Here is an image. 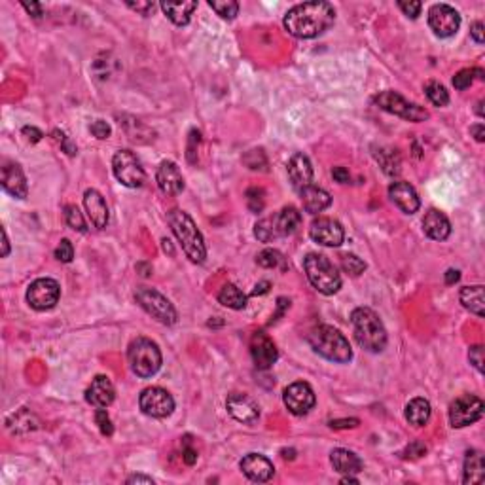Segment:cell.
I'll use <instances>...</instances> for the list:
<instances>
[{"label": "cell", "instance_id": "obj_50", "mask_svg": "<svg viewBox=\"0 0 485 485\" xmlns=\"http://www.w3.org/2000/svg\"><path fill=\"white\" fill-rule=\"evenodd\" d=\"M332 176H333V180L340 182V184H347V182L351 180L349 169H345V167H333Z\"/></svg>", "mask_w": 485, "mask_h": 485}, {"label": "cell", "instance_id": "obj_55", "mask_svg": "<svg viewBox=\"0 0 485 485\" xmlns=\"http://www.w3.org/2000/svg\"><path fill=\"white\" fill-rule=\"evenodd\" d=\"M23 8H25L32 17H37V19L44 15V8H42V4H38V2H30V4L29 2H23Z\"/></svg>", "mask_w": 485, "mask_h": 485}, {"label": "cell", "instance_id": "obj_45", "mask_svg": "<svg viewBox=\"0 0 485 485\" xmlns=\"http://www.w3.org/2000/svg\"><path fill=\"white\" fill-rule=\"evenodd\" d=\"M468 360L470 364L479 371V373H484V347H482V345H474V347H470Z\"/></svg>", "mask_w": 485, "mask_h": 485}, {"label": "cell", "instance_id": "obj_18", "mask_svg": "<svg viewBox=\"0 0 485 485\" xmlns=\"http://www.w3.org/2000/svg\"><path fill=\"white\" fill-rule=\"evenodd\" d=\"M226 408L229 411V415L234 417L235 421H239V423L250 424L258 421V417H260V408H258L254 398H250L249 394L231 393L227 396Z\"/></svg>", "mask_w": 485, "mask_h": 485}, {"label": "cell", "instance_id": "obj_33", "mask_svg": "<svg viewBox=\"0 0 485 485\" xmlns=\"http://www.w3.org/2000/svg\"><path fill=\"white\" fill-rule=\"evenodd\" d=\"M218 302L222 303V305L229 307V309L239 311L247 307V296L242 294L241 290L235 287V285L227 282V285H224V287L220 288Z\"/></svg>", "mask_w": 485, "mask_h": 485}, {"label": "cell", "instance_id": "obj_48", "mask_svg": "<svg viewBox=\"0 0 485 485\" xmlns=\"http://www.w3.org/2000/svg\"><path fill=\"white\" fill-rule=\"evenodd\" d=\"M423 455H426V446L421 444V442H411V444L406 447V451L402 453V457H404V459H421Z\"/></svg>", "mask_w": 485, "mask_h": 485}, {"label": "cell", "instance_id": "obj_35", "mask_svg": "<svg viewBox=\"0 0 485 485\" xmlns=\"http://www.w3.org/2000/svg\"><path fill=\"white\" fill-rule=\"evenodd\" d=\"M424 93H426V97H429V101H431L434 106H446L447 103H449V93H447L446 87L440 82H436V80L426 82Z\"/></svg>", "mask_w": 485, "mask_h": 485}, {"label": "cell", "instance_id": "obj_47", "mask_svg": "<svg viewBox=\"0 0 485 485\" xmlns=\"http://www.w3.org/2000/svg\"><path fill=\"white\" fill-rule=\"evenodd\" d=\"M53 138H55V141L61 144V148L67 152L68 156H76V152H78L76 144H72V141H70V138H68V136L65 135L63 131L55 129V131H53Z\"/></svg>", "mask_w": 485, "mask_h": 485}, {"label": "cell", "instance_id": "obj_46", "mask_svg": "<svg viewBox=\"0 0 485 485\" xmlns=\"http://www.w3.org/2000/svg\"><path fill=\"white\" fill-rule=\"evenodd\" d=\"M90 131L93 133V136H97L99 141H105V138H108L110 133H112V129H110V125H108L105 120L93 121L90 125Z\"/></svg>", "mask_w": 485, "mask_h": 485}, {"label": "cell", "instance_id": "obj_10", "mask_svg": "<svg viewBox=\"0 0 485 485\" xmlns=\"http://www.w3.org/2000/svg\"><path fill=\"white\" fill-rule=\"evenodd\" d=\"M484 400L474 394H462L449 406V423L453 429H462L484 417Z\"/></svg>", "mask_w": 485, "mask_h": 485}, {"label": "cell", "instance_id": "obj_54", "mask_svg": "<svg viewBox=\"0 0 485 485\" xmlns=\"http://www.w3.org/2000/svg\"><path fill=\"white\" fill-rule=\"evenodd\" d=\"M470 34H472V38L476 40L477 44H484V23L482 21H476L474 25H472V29H470Z\"/></svg>", "mask_w": 485, "mask_h": 485}, {"label": "cell", "instance_id": "obj_40", "mask_svg": "<svg viewBox=\"0 0 485 485\" xmlns=\"http://www.w3.org/2000/svg\"><path fill=\"white\" fill-rule=\"evenodd\" d=\"M280 262H282V254H280L279 250H275V249L262 250V252L256 256V264L265 267V269H273V267L280 265Z\"/></svg>", "mask_w": 485, "mask_h": 485}, {"label": "cell", "instance_id": "obj_51", "mask_svg": "<svg viewBox=\"0 0 485 485\" xmlns=\"http://www.w3.org/2000/svg\"><path fill=\"white\" fill-rule=\"evenodd\" d=\"M330 426L340 431V429H355L358 426V419H338V421H330Z\"/></svg>", "mask_w": 485, "mask_h": 485}, {"label": "cell", "instance_id": "obj_12", "mask_svg": "<svg viewBox=\"0 0 485 485\" xmlns=\"http://www.w3.org/2000/svg\"><path fill=\"white\" fill-rule=\"evenodd\" d=\"M61 298V287L59 282L50 277H42L30 282L29 290H27V302L32 309L37 311H48L53 309Z\"/></svg>", "mask_w": 485, "mask_h": 485}, {"label": "cell", "instance_id": "obj_14", "mask_svg": "<svg viewBox=\"0 0 485 485\" xmlns=\"http://www.w3.org/2000/svg\"><path fill=\"white\" fill-rule=\"evenodd\" d=\"M429 27L440 38L453 37L461 27V15L449 4H434L429 10Z\"/></svg>", "mask_w": 485, "mask_h": 485}, {"label": "cell", "instance_id": "obj_8", "mask_svg": "<svg viewBox=\"0 0 485 485\" xmlns=\"http://www.w3.org/2000/svg\"><path fill=\"white\" fill-rule=\"evenodd\" d=\"M373 103H375L381 110H385V112L394 114V116L404 118V120L408 121H415V123L429 120V116H431L429 110H424L423 106L415 105V103H409V101H406V99L402 97L400 93L391 90L378 93V95L373 97Z\"/></svg>", "mask_w": 485, "mask_h": 485}, {"label": "cell", "instance_id": "obj_60", "mask_svg": "<svg viewBox=\"0 0 485 485\" xmlns=\"http://www.w3.org/2000/svg\"><path fill=\"white\" fill-rule=\"evenodd\" d=\"M269 287H271V282H269V280H262V282H260V285H256V288L252 290V296L265 294V292L269 290Z\"/></svg>", "mask_w": 485, "mask_h": 485}, {"label": "cell", "instance_id": "obj_16", "mask_svg": "<svg viewBox=\"0 0 485 485\" xmlns=\"http://www.w3.org/2000/svg\"><path fill=\"white\" fill-rule=\"evenodd\" d=\"M309 237L322 247H340L345 239V229L338 220L322 216L311 222Z\"/></svg>", "mask_w": 485, "mask_h": 485}, {"label": "cell", "instance_id": "obj_17", "mask_svg": "<svg viewBox=\"0 0 485 485\" xmlns=\"http://www.w3.org/2000/svg\"><path fill=\"white\" fill-rule=\"evenodd\" d=\"M250 356L258 370H269L279 358L277 345L265 332H256L250 338Z\"/></svg>", "mask_w": 485, "mask_h": 485}, {"label": "cell", "instance_id": "obj_1", "mask_svg": "<svg viewBox=\"0 0 485 485\" xmlns=\"http://www.w3.org/2000/svg\"><path fill=\"white\" fill-rule=\"evenodd\" d=\"M336 21V10L328 2H303L290 8L285 15V29L296 38H317Z\"/></svg>", "mask_w": 485, "mask_h": 485}, {"label": "cell", "instance_id": "obj_29", "mask_svg": "<svg viewBox=\"0 0 485 485\" xmlns=\"http://www.w3.org/2000/svg\"><path fill=\"white\" fill-rule=\"evenodd\" d=\"M485 479V461L484 453L472 449L464 457V472H462V484H482Z\"/></svg>", "mask_w": 485, "mask_h": 485}, {"label": "cell", "instance_id": "obj_3", "mask_svg": "<svg viewBox=\"0 0 485 485\" xmlns=\"http://www.w3.org/2000/svg\"><path fill=\"white\" fill-rule=\"evenodd\" d=\"M351 324L358 345L370 353H381L386 347V330L378 313L370 307H356L351 313Z\"/></svg>", "mask_w": 485, "mask_h": 485}, {"label": "cell", "instance_id": "obj_44", "mask_svg": "<svg viewBox=\"0 0 485 485\" xmlns=\"http://www.w3.org/2000/svg\"><path fill=\"white\" fill-rule=\"evenodd\" d=\"M398 8H400L404 14L408 15V17H411V19H417L419 17V14H421V10H423V4L419 2V0H400L398 2Z\"/></svg>", "mask_w": 485, "mask_h": 485}, {"label": "cell", "instance_id": "obj_49", "mask_svg": "<svg viewBox=\"0 0 485 485\" xmlns=\"http://www.w3.org/2000/svg\"><path fill=\"white\" fill-rule=\"evenodd\" d=\"M127 6L133 10V12H136V14L141 15H150L152 12H154V8H156V4L154 2H127Z\"/></svg>", "mask_w": 485, "mask_h": 485}, {"label": "cell", "instance_id": "obj_61", "mask_svg": "<svg viewBox=\"0 0 485 485\" xmlns=\"http://www.w3.org/2000/svg\"><path fill=\"white\" fill-rule=\"evenodd\" d=\"M2 231V258H6L8 254H10V242H8V235H6V229L2 227L0 229Z\"/></svg>", "mask_w": 485, "mask_h": 485}, {"label": "cell", "instance_id": "obj_4", "mask_svg": "<svg viewBox=\"0 0 485 485\" xmlns=\"http://www.w3.org/2000/svg\"><path fill=\"white\" fill-rule=\"evenodd\" d=\"M309 345L317 355L324 356L326 360H332V362L347 364L353 358L351 343L333 326L320 324L313 328L309 333Z\"/></svg>", "mask_w": 485, "mask_h": 485}, {"label": "cell", "instance_id": "obj_52", "mask_svg": "<svg viewBox=\"0 0 485 485\" xmlns=\"http://www.w3.org/2000/svg\"><path fill=\"white\" fill-rule=\"evenodd\" d=\"M182 461L186 462L188 466H194L197 462V451L192 446H188V444H186L184 451H182Z\"/></svg>", "mask_w": 485, "mask_h": 485}, {"label": "cell", "instance_id": "obj_37", "mask_svg": "<svg viewBox=\"0 0 485 485\" xmlns=\"http://www.w3.org/2000/svg\"><path fill=\"white\" fill-rule=\"evenodd\" d=\"M65 220H67L68 227H72L76 231L80 234H85L87 231V226H85V220H83L82 212L76 205H67L65 207Z\"/></svg>", "mask_w": 485, "mask_h": 485}, {"label": "cell", "instance_id": "obj_30", "mask_svg": "<svg viewBox=\"0 0 485 485\" xmlns=\"http://www.w3.org/2000/svg\"><path fill=\"white\" fill-rule=\"evenodd\" d=\"M197 8V2H171V0H167V2H161V10H163V14L171 19V21L174 23V25H178V27H184V25H188L189 23V17H192V14L196 12Z\"/></svg>", "mask_w": 485, "mask_h": 485}, {"label": "cell", "instance_id": "obj_19", "mask_svg": "<svg viewBox=\"0 0 485 485\" xmlns=\"http://www.w3.org/2000/svg\"><path fill=\"white\" fill-rule=\"evenodd\" d=\"M0 182H2L4 192H8L10 196H14L15 199H25L27 194H29V184H27L25 173H23V169L17 163L6 161L2 165Z\"/></svg>", "mask_w": 485, "mask_h": 485}, {"label": "cell", "instance_id": "obj_20", "mask_svg": "<svg viewBox=\"0 0 485 485\" xmlns=\"http://www.w3.org/2000/svg\"><path fill=\"white\" fill-rule=\"evenodd\" d=\"M389 197L404 214H415L419 211V207H421L415 188L408 182H393L389 186Z\"/></svg>", "mask_w": 485, "mask_h": 485}, {"label": "cell", "instance_id": "obj_34", "mask_svg": "<svg viewBox=\"0 0 485 485\" xmlns=\"http://www.w3.org/2000/svg\"><path fill=\"white\" fill-rule=\"evenodd\" d=\"M476 78L477 80H484V70H482V68H462V70H459V72L453 76L455 90H466V87H470V85L474 83Z\"/></svg>", "mask_w": 485, "mask_h": 485}, {"label": "cell", "instance_id": "obj_39", "mask_svg": "<svg viewBox=\"0 0 485 485\" xmlns=\"http://www.w3.org/2000/svg\"><path fill=\"white\" fill-rule=\"evenodd\" d=\"M341 267H343V271L349 273V275H353V277H358L360 273H364V269H366V264H364V260H360V258L356 256V254H341Z\"/></svg>", "mask_w": 485, "mask_h": 485}, {"label": "cell", "instance_id": "obj_57", "mask_svg": "<svg viewBox=\"0 0 485 485\" xmlns=\"http://www.w3.org/2000/svg\"><path fill=\"white\" fill-rule=\"evenodd\" d=\"M470 133L474 135V138H476L477 143H484V141H485L484 123H477V125H472V127H470Z\"/></svg>", "mask_w": 485, "mask_h": 485}, {"label": "cell", "instance_id": "obj_27", "mask_svg": "<svg viewBox=\"0 0 485 485\" xmlns=\"http://www.w3.org/2000/svg\"><path fill=\"white\" fill-rule=\"evenodd\" d=\"M330 462L336 472L340 474H345V476H355L362 470V461L360 457L349 449H343V447H338L333 449L332 455H330Z\"/></svg>", "mask_w": 485, "mask_h": 485}, {"label": "cell", "instance_id": "obj_43", "mask_svg": "<svg viewBox=\"0 0 485 485\" xmlns=\"http://www.w3.org/2000/svg\"><path fill=\"white\" fill-rule=\"evenodd\" d=\"M95 421H97V424H99V431L103 432L105 436H112L114 424H112V421H110L108 413L105 411V408L97 409V413H95Z\"/></svg>", "mask_w": 485, "mask_h": 485}, {"label": "cell", "instance_id": "obj_38", "mask_svg": "<svg viewBox=\"0 0 485 485\" xmlns=\"http://www.w3.org/2000/svg\"><path fill=\"white\" fill-rule=\"evenodd\" d=\"M209 6L222 17V19H234L239 12V4L234 0H211Z\"/></svg>", "mask_w": 485, "mask_h": 485}, {"label": "cell", "instance_id": "obj_53", "mask_svg": "<svg viewBox=\"0 0 485 485\" xmlns=\"http://www.w3.org/2000/svg\"><path fill=\"white\" fill-rule=\"evenodd\" d=\"M196 141H199V131L192 129V133H189V144H188V159L192 161V163H196V158H194V154H196Z\"/></svg>", "mask_w": 485, "mask_h": 485}, {"label": "cell", "instance_id": "obj_22", "mask_svg": "<svg viewBox=\"0 0 485 485\" xmlns=\"http://www.w3.org/2000/svg\"><path fill=\"white\" fill-rule=\"evenodd\" d=\"M156 180H158L159 189L165 194V196H178L184 189V178L178 165L174 161H161L158 167V173H156Z\"/></svg>", "mask_w": 485, "mask_h": 485}, {"label": "cell", "instance_id": "obj_36", "mask_svg": "<svg viewBox=\"0 0 485 485\" xmlns=\"http://www.w3.org/2000/svg\"><path fill=\"white\" fill-rule=\"evenodd\" d=\"M375 158H378V161L381 163V167H383V171H385L389 176H394V174L400 173V158H398L393 150L375 152Z\"/></svg>", "mask_w": 485, "mask_h": 485}, {"label": "cell", "instance_id": "obj_21", "mask_svg": "<svg viewBox=\"0 0 485 485\" xmlns=\"http://www.w3.org/2000/svg\"><path fill=\"white\" fill-rule=\"evenodd\" d=\"M241 470L245 476L252 479V482H258V484H264V482H269L275 474V468H273V462L260 453H249L247 457H242L241 461Z\"/></svg>", "mask_w": 485, "mask_h": 485}, {"label": "cell", "instance_id": "obj_23", "mask_svg": "<svg viewBox=\"0 0 485 485\" xmlns=\"http://www.w3.org/2000/svg\"><path fill=\"white\" fill-rule=\"evenodd\" d=\"M288 178L292 182L298 192H302L303 188H307L313 180V167H311L309 158L302 154V152H296L294 156L288 161Z\"/></svg>", "mask_w": 485, "mask_h": 485}, {"label": "cell", "instance_id": "obj_5", "mask_svg": "<svg viewBox=\"0 0 485 485\" xmlns=\"http://www.w3.org/2000/svg\"><path fill=\"white\" fill-rule=\"evenodd\" d=\"M300 224H302V212L292 205H288L271 216L258 220L256 226H254V235H256L258 241L271 242L280 237L292 235L300 227Z\"/></svg>", "mask_w": 485, "mask_h": 485}, {"label": "cell", "instance_id": "obj_7", "mask_svg": "<svg viewBox=\"0 0 485 485\" xmlns=\"http://www.w3.org/2000/svg\"><path fill=\"white\" fill-rule=\"evenodd\" d=\"M127 360L131 370L138 378H152L161 368V351L148 338H136L127 349Z\"/></svg>", "mask_w": 485, "mask_h": 485}, {"label": "cell", "instance_id": "obj_32", "mask_svg": "<svg viewBox=\"0 0 485 485\" xmlns=\"http://www.w3.org/2000/svg\"><path fill=\"white\" fill-rule=\"evenodd\" d=\"M461 303L464 309H468L470 313H474L476 317H484V287L476 285V287H464L461 290Z\"/></svg>", "mask_w": 485, "mask_h": 485}, {"label": "cell", "instance_id": "obj_41", "mask_svg": "<svg viewBox=\"0 0 485 485\" xmlns=\"http://www.w3.org/2000/svg\"><path fill=\"white\" fill-rule=\"evenodd\" d=\"M265 194L262 188H249L247 189V205H249L250 212H262L265 205Z\"/></svg>", "mask_w": 485, "mask_h": 485}, {"label": "cell", "instance_id": "obj_26", "mask_svg": "<svg viewBox=\"0 0 485 485\" xmlns=\"http://www.w3.org/2000/svg\"><path fill=\"white\" fill-rule=\"evenodd\" d=\"M423 231L426 237H431L434 241H446L449 234H451V224L444 212L431 211L424 214L423 218Z\"/></svg>", "mask_w": 485, "mask_h": 485}, {"label": "cell", "instance_id": "obj_28", "mask_svg": "<svg viewBox=\"0 0 485 485\" xmlns=\"http://www.w3.org/2000/svg\"><path fill=\"white\" fill-rule=\"evenodd\" d=\"M300 196H302L303 209L307 212H311V214L322 212L332 203L330 194H328L326 189L318 188V186H313V184H309L307 188H303L302 192H300Z\"/></svg>", "mask_w": 485, "mask_h": 485}, {"label": "cell", "instance_id": "obj_25", "mask_svg": "<svg viewBox=\"0 0 485 485\" xmlns=\"http://www.w3.org/2000/svg\"><path fill=\"white\" fill-rule=\"evenodd\" d=\"M83 207H85L93 226L99 227V229L106 227V224H108V207H106L105 197L101 196L97 189H85Z\"/></svg>", "mask_w": 485, "mask_h": 485}, {"label": "cell", "instance_id": "obj_59", "mask_svg": "<svg viewBox=\"0 0 485 485\" xmlns=\"http://www.w3.org/2000/svg\"><path fill=\"white\" fill-rule=\"evenodd\" d=\"M459 279H461V273L457 271V269H447L446 285H455Z\"/></svg>", "mask_w": 485, "mask_h": 485}, {"label": "cell", "instance_id": "obj_63", "mask_svg": "<svg viewBox=\"0 0 485 485\" xmlns=\"http://www.w3.org/2000/svg\"><path fill=\"white\" fill-rule=\"evenodd\" d=\"M341 484H358V479L355 476H345L341 479Z\"/></svg>", "mask_w": 485, "mask_h": 485}, {"label": "cell", "instance_id": "obj_13", "mask_svg": "<svg viewBox=\"0 0 485 485\" xmlns=\"http://www.w3.org/2000/svg\"><path fill=\"white\" fill-rule=\"evenodd\" d=\"M138 406L143 409L144 415L154 419H165L174 411V400L171 394L161 386H148L141 393Z\"/></svg>", "mask_w": 485, "mask_h": 485}, {"label": "cell", "instance_id": "obj_9", "mask_svg": "<svg viewBox=\"0 0 485 485\" xmlns=\"http://www.w3.org/2000/svg\"><path fill=\"white\" fill-rule=\"evenodd\" d=\"M135 300L138 302V305L148 313V315H152V317L156 318L158 322H161V324L171 326L174 324V322H176V318H178L176 309L173 307V303L169 302L161 292L154 290V288H146V287L136 288Z\"/></svg>", "mask_w": 485, "mask_h": 485}, {"label": "cell", "instance_id": "obj_58", "mask_svg": "<svg viewBox=\"0 0 485 485\" xmlns=\"http://www.w3.org/2000/svg\"><path fill=\"white\" fill-rule=\"evenodd\" d=\"M127 484H154V479L150 476H143V474H135V476L127 477Z\"/></svg>", "mask_w": 485, "mask_h": 485}, {"label": "cell", "instance_id": "obj_2", "mask_svg": "<svg viewBox=\"0 0 485 485\" xmlns=\"http://www.w3.org/2000/svg\"><path fill=\"white\" fill-rule=\"evenodd\" d=\"M169 226L173 229L174 237L180 242L184 254L194 262V264H203L207 258V247H205L203 235L197 229L196 222L192 220L188 212L180 209H173L169 212Z\"/></svg>", "mask_w": 485, "mask_h": 485}, {"label": "cell", "instance_id": "obj_6", "mask_svg": "<svg viewBox=\"0 0 485 485\" xmlns=\"http://www.w3.org/2000/svg\"><path fill=\"white\" fill-rule=\"evenodd\" d=\"M303 269L311 285L320 294L332 296L341 288V275L324 254H315V252L307 254V258L303 260Z\"/></svg>", "mask_w": 485, "mask_h": 485}, {"label": "cell", "instance_id": "obj_24", "mask_svg": "<svg viewBox=\"0 0 485 485\" xmlns=\"http://www.w3.org/2000/svg\"><path fill=\"white\" fill-rule=\"evenodd\" d=\"M114 398H116V391H114L112 381L106 375H97L85 391V400L97 409L108 408Z\"/></svg>", "mask_w": 485, "mask_h": 485}, {"label": "cell", "instance_id": "obj_15", "mask_svg": "<svg viewBox=\"0 0 485 485\" xmlns=\"http://www.w3.org/2000/svg\"><path fill=\"white\" fill-rule=\"evenodd\" d=\"M282 402L287 409L292 413V415H307L315 402H317V396L313 393L309 383H303V381H298V383H292L285 389V394H282Z\"/></svg>", "mask_w": 485, "mask_h": 485}, {"label": "cell", "instance_id": "obj_31", "mask_svg": "<svg viewBox=\"0 0 485 485\" xmlns=\"http://www.w3.org/2000/svg\"><path fill=\"white\" fill-rule=\"evenodd\" d=\"M431 402L424 400V398H413L406 406V419L413 426H424V424L429 423V419H431Z\"/></svg>", "mask_w": 485, "mask_h": 485}, {"label": "cell", "instance_id": "obj_56", "mask_svg": "<svg viewBox=\"0 0 485 485\" xmlns=\"http://www.w3.org/2000/svg\"><path fill=\"white\" fill-rule=\"evenodd\" d=\"M23 135L27 136L30 143H38V141H40V138L44 136V135H42V131H40V129L29 127V125H27V127H23Z\"/></svg>", "mask_w": 485, "mask_h": 485}, {"label": "cell", "instance_id": "obj_11", "mask_svg": "<svg viewBox=\"0 0 485 485\" xmlns=\"http://www.w3.org/2000/svg\"><path fill=\"white\" fill-rule=\"evenodd\" d=\"M112 169L116 178L127 188H141L144 182V169L131 150H120L114 154Z\"/></svg>", "mask_w": 485, "mask_h": 485}, {"label": "cell", "instance_id": "obj_62", "mask_svg": "<svg viewBox=\"0 0 485 485\" xmlns=\"http://www.w3.org/2000/svg\"><path fill=\"white\" fill-rule=\"evenodd\" d=\"M280 453H282V457H285V459H294L296 457L294 449H282Z\"/></svg>", "mask_w": 485, "mask_h": 485}, {"label": "cell", "instance_id": "obj_42", "mask_svg": "<svg viewBox=\"0 0 485 485\" xmlns=\"http://www.w3.org/2000/svg\"><path fill=\"white\" fill-rule=\"evenodd\" d=\"M55 258H57L59 262H63V264H70L72 258H74V247H72V242L68 241V239H63V241L59 242V247L55 249Z\"/></svg>", "mask_w": 485, "mask_h": 485}]
</instances>
